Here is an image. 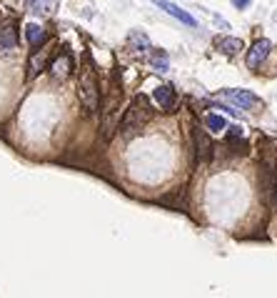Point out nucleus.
<instances>
[{"label": "nucleus", "instance_id": "1", "mask_svg": "<svg viewBox=\"0 0 277 298\" xmlns=\"http://www.w3.org/2000/svg\"><path fill=\"white\" fill-rule=\"evenodd\" d=\"M78 98H80V103L85 105L88 113H95L98 105H100V85H98L95 70H93L90 65L80 73V80H78Z\"/></svg>", "mask_w": 277, "mask_h": 298}, {"label": "nucleus", "instance_id": "2", "mask_svg": "<svg viewBox=\"0 0 277 298\" xmlns=\"http://www.w3.org/2000/svg\"><path fill=\"white\" fill-rule=\"evenodd\" d=\"M147 115H150V110H147L145 98H135V103L130 105V110H128L125 118H123V133H125V135L138 133V130L142 128V123L147 120Z\"/></svg>", "mask_w": 277, "mask_h": 298}, {"label": "nucleus", "instance_id": "3", "mask_svg": "<svg viewBox=\"0 0 277 298\" xmlns=\"http://www.w3.org/2000/svg\"><path fill=\"white\" fill-rule=\"evenodd\" d=\"M222 95H225L230 103L240 105V108H260V105H262L260 98H257L255 93H250V90H222Z\"/></svg>", "mask_w": 277, "mask_h": 298}, {"label": "nucleus", "instance_id": "4", "mask_svg": "<svg viewBox=\"0 0 277 298\" xmlns=\"http://www.w3.org/2000/svg\"><path fill=\"white\" fill-rule=\"evenodd\" d=\"M150 3H155L157 8H162L167 15H172V18H177L180 23H185V25H190V28H195L197 25V20L187 13V10H182V8H177L175 3H170V0H150Z\"/></svg>", "mask_w": 277, "mask_h": 298}, {"label": "nucleus", "instance_id": "5", "mask_svg": "<svg viewBox=\"0 0 277 298\" xmlns=\"http://www.w3.org/2000/svg\"><path fill=\"white\" fill-rule=\"evenodd\" d=\"M270 50H272V43H270V40H265V38L257 40V43L250 48V53H247V68H252V70L260 68V63L270 55Z\"/></svg>", "mask_w": 277, "mask_h": 298}, {"label": "nucleus", "instance_id": "6", "mask_svg": "<svg viewBox=\"0 0 277 298\" xmlns=\"http://www.w3.org/2000/svg\"><path fill=\"white\" fill-rule=\"evenodd\" d=\"M60 5V0H25V8L38 15H53Z\"/></svg>", "mask_w": 277, "mask_h": 298}, {"label": "nucleus", "instance_id": "7", "mask_svg": "<svg viewBox=\"0 0 277 298\" xmlns=\"http://www.w3.org/2000/svg\"><path fill=\"white\" fill-rule=\"evenodd\" d=\"M50 70H53V78L65 80V78L70 75V70H73V58H70V55H60V58H55L53 65H50Z\"/></svg>", "mask_w": 277, "mask_h": 298}, {"label": "nucleus", "instance_id": "8", "mask_svg": "<svg viewBox=\"0 0 277 298\" xmlns=\"http://www.w3.org/2000/svg\"><path fill=\"white\" fill-rule=\"evenodd\" d=\"M18 45V30L13 23L0 28V50H13Z\"/></svg>", "mask_w": 277, "mask_h": 298}, {"label": "nucleus", "instance_id": "9", "mask_svg": "<svg viewBox=\"0 0 277 298\" xmlns=\"http://www.w3.org/2000/svg\"><path fill=\"white\" fill-rule=\"evenodd\" d=\"M195 145H197V158L207 161V158L212 156V143H210L207 133L200 130V128H195Z\"/></svg>", "mask_w": 277, "mask_h": 298}, {"label": "nucleus", "instance_id": "10", "mask_svg": "<svg viewBox=\"0 0 277 298\" xmlns=\"http://www.w3.org/2000/svg\"><path fill=\"white\" fill-rule=\"evenodd\" d=\"M152 98L157 100L160 108H172V105H175V93H172L170 85H157L155 93H152Z\"/></svg>", "mask_w": 277, "mask_h": 298}, {"label": "nucleus", "instance_id": "11", "mask_svg": "<svg viewBox=\"0 0 277 298\" xmlns=\"http://www.w3.org/2000/svg\"><path fill=\"white\" fill-rule=\"evenodd\" d=\"M217 48L225 53V55H237L242 50V40L240 38H220L217 40Z\"/></svg>", "mask_w": 277, "mask_h": 298}, {"label": "nucleus", "instance_id": "12", "mask_svg": "<svg viewBox=\"0 0 277 298\" xmlns=\"http://www.w3.org/2000/svg\"><path fill=\"white\" fill-rule=\"evenodd\" d=\"M25 38L33 43V45H40L43 40H45V30L40 28V25H35V23H30L28 28H25Z\"/></svg>", "mask_w": 277, "mask_h": 298}, {"label": "nucleus", "instance_id": "13", "mask_svg": "<svg viewBox=\"0 0 277 298\" xmlns=\"http://www.w3.org/2000/svg\"><path fill=\"white\" fill-rule=\"evenodd\" d=\"M45 55H48V50H40V53H35V55L30 58V68H28V75H30V78H35V75L43 70V65H45Z\"/></svg>", "mask_w": 277, "mask_h": 298}, {"label": "nucleus", "instance_id": "14", "mask_svg": "<svg viewBox=\"0 0 277 298\" xmlns=\"http://www.w3.org/2000/svg\"><path fill=\"white\" fill-rule=\"evenodd\" d=\"M207 128L222 130V128H225V118H222V115H207Z\"/></svg>", "mask_w": 277, "mask_h": 298}, {"label": "nucleus", "instance_id": "15", "mask_svg": "<svg viewBox=\"0 0 277 298\" xmlns=\"http://www.w3.org/2000/svg\"><path fill=\"white\" fill-rule=\"evenodd\" d=\"M250 3H252V0H232V5H235V8H240V10H242V8H247Z\"/></svg>", "mask_w": 277, "mask_h": 298}, {"label": "nucleus", "instance_id": "16", "mask_svg": "<svg viewBox=\"0 0 277 298\" xmlns=\"http://www.w3.org/2000/svg\"><path fill=\"white\" fill-rule=\"evenodd\" d=\"M240 135H242V128H240V125H232V128H230V138H240Z\"/></svg>", "mask_w": 277, "mask_h": 298}]
</instances>
